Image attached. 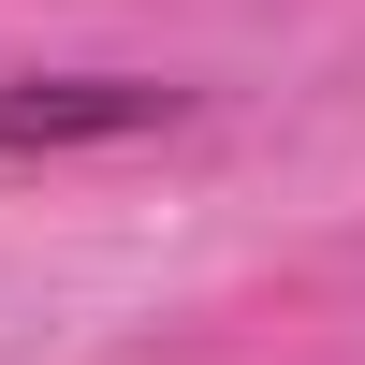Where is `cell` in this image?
<instances>
[{"instance_id": "cell-1", "label": "cell", "mask_w": 365, "mask_h": 365, "mask_svg": "<svg viewBox=\"0 0 365 365\" xmlns=\"http://www.w3.org/2000/svg\"><path fill=\"white\" fill-rule=\"evenodd\" d=\"M175 117H190V88H146V73H15L0 88V146H132Z\"/></svg>"}]
</instances>
